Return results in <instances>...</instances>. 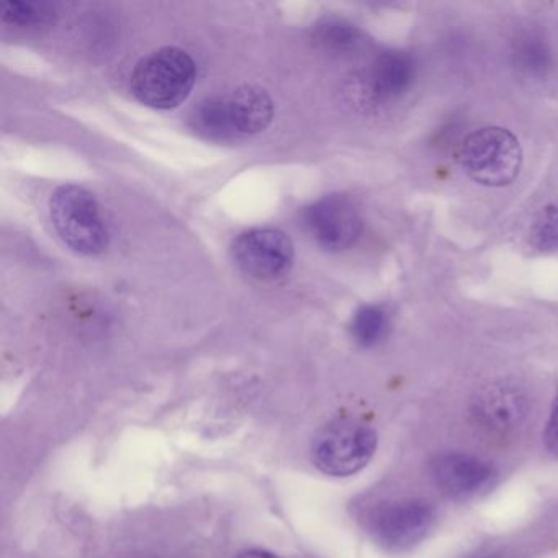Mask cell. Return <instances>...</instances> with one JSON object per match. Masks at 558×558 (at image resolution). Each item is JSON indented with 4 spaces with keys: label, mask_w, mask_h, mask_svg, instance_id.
Wrapping results in <instances>:
<instances>
[{
    "label": "cell",
    "mask_w": 558,
    "mask_h": 558,
    "mask_svg": "<svg viewBox=\"0 0 558 558\" xmlns=\"http://www.w3.org/2000/svg\"><path fill=\"white\" fill-rule=\"evenodd\" d=\"M274 102L266 90L241 86L225 96L208 97L192 116L195 130L208 138L256 135L272 122Z\"/></svg>",
    "instance_id": "obj_1"
},
{
    "label": "cell",
    "mask_w": 558,
    "mask_h": 558,
    "mask_svg": "<svg viewBox=\"0 0 558 558\" xmlns=\"http://www.w3.org/2000/svg\"><path fill=\"white\" fill-rule=\"evenodd\" d=\"M197 80L194 60L181 48L165 47L136 64L132 93L143 106L169 110L181 106Z\"/></svg>",
    "instance_id": "obj_2"
},
{
    "label": "cell",
    "mask_w": 558,
    "mask_h": 558,
    "mask_svg": "<svg viewBox=\"0 0 558 558\" xmlns=\"http://www.w3.org/2000/svg\"><path fill=\"white\" fill-rule=\"evenodd\" d=\"M459 161L465 174L476 184L506 187L521 172V143L509 130L485 126L463 140Z\"/></svg>",
    "instance_id": "obj_3"
},
{
    "label": "cell",
    "mask_w": 558,
    "mask_h": 558,
    "mask_svg": "<svg viewBox=\"0 0 558 558\" xmlns=\"http://www.w3.org/2000/svg\"><path fill=\"white\" fill-rule=\"evenodd\" d=\"M50 215L61 240L84 256H97L109 246V230L96 197L77 185H63L51 195Z\"/></svg>",
    "instance_id": "obj_4"
},
{
    "label": "cell",
    "mask_w": 558,
    "mask_h": 558,
    "mask_svg": "<svg viewBox=\"0 0 558 558\" xmlns=\"http://www.w3.org/2000/svg\"><path fill=\"white\" fill-rule=\"evenodd\" d=\"M375 429L359 421L328 424L313 442V462L326 475L349 476L361 472L377 450Z\"/></svg>",
    "instance_id": "obj_5"
},
{
    "label": "cell",
    "mask_w": 558,
    "mask_h": 558,
    "mask_svg": "<svg viewBox=\"0 0 558 558\" xmlns=\"http://www.w3.org/2000/svg\"><path fill=\"white\" fill-rule=\"evenodd\" d=\"M233 256L238 267L257 280L286 276L293 264V244L283 231L254 228L234 240Z\"/></svg>",
    "instance_id": "obj_6"
},
{
    "label": "cell",
    "mask_w": 558,
    "mask_h": 558,
    "mask_svg": "<svg viewBox=\"0 0 558 558\" xmlns=\"http://www.w3.org/2000/svg\"><path fill=\"white\" fill-rule=\"evenodd\" d=\"M436 509L424 499H401L381 506L371 518V531L385 547L407 548L426 537Z\"/></svg>",
    "instance_id": "obj_7"
},
{
    "label": "cell",
    "mask_w": 558,
    "mask_h": 558,
    "mask_svg": "<svg viewBox=\"0 0 558 558\" xmlns=\"http://www.w3.org/2000/svg\"><path fill=\"white\" fill-rule=\"evenodd\" d=\"M310 236L326 251H344L357 241L362 230L355 205L342 195H329L303 211Z\"/></svg>",
    "instance_id": "obj_8"
},
{
    "label": "cell",
    "mask_w": 558,
    "mask_h": 558,
    "mask_svg": "<svg viewBox=\"0 0 558 558\" xmlns=\"http://www.w3.org/2000/svg\"><path fill=\"white\" fill-rule=\"evenodd\" d=\"M429 470L437 488L456 499L472 498L488 489L495 480L493 466L470 453H440L434 457Z\"/></svg>",
    "instance_id": "obj_9"
},
{
    "label": "cell",
    "mask_w": 558,
    "mask_h": 558,
    "mask_svg": "<svg viewBox=\"0 0 558 558\" xmlns=\"http://www.w3.org/2000/svg\"><path fill=\"white\" fill-rule=\"evenodd\" d=\"M416 66L403 51L380 54L361 80V99L368 106L388 102L403 96L413 86Z\"/></svg>",
    "instance_id": "obj_10"
},
{
    "label": "cell",
    "mask_w": 558,
    "mask_h": 558,
    "mask_svg": "<svg viewBox=\"0 0 558 558\" xmlns=\"http://www.w3.org/2000/svg\"><path fill=\"white\" fill-rule=\"evenodd\" d=\"M512 66L527 77L542 80L554 68L550 45L541 35L524 32L518 35L511 47Z\"/></svg>",
    "instance_id": "obj_11"
},
{
    "label": "cell",
    "mask_w": 558,
    "mask_h": 558,
    "mask_svg": "<svg viewBox=\"0 0 558 558\" xmlns=\"http://www.w3.org/2000/svg\"><path fill=\"white\" fill-rule=\"evenodd\" d=\"M387 312L378 305H364L352 318V338L362 348H372V345L378 344L387 335Z\"/></svg>",
    "instance_id": "obj_12"
},
{
    "label": "cell",
    "mask_w": 558,
    "mask_h": 558,
    "mask_svg": "<svg viewBox=\"0 0 558 558\" xmlns=\"http://www.w3.org/2000/svg\"><path fill=\"white\" fill-rule=\"evenodd\" d=\"M315 40L326 50L344 53L357 47L361 34L344 21H326L316 27Z\"/></svg>",
    "instance_id": "obj_13"
},
{
    "label": "cell",
    "mask_w": 558,
    "mask_h": 558,
    "mask_svg": "<svg viewBox=\"0 0 558 558\" xmlns=\"http://www.w3.org/2000/svg\"><path fill=\"white\" fill-rule=\"evenodd\" d=\"M531 246L538 253H558V202H551L532 225Z\"/></svg>",
    "instance_id": "obj_14"
},
{
    "label": "cell",
    "mask_w": 558,
    "mask_h": 558,
    "mask_svg": "<svg viewBox=\"0 0 558 558\" xmlns=\"http://www.w3.org/2000/svg\"><path fill=\"white\" fill-rule=\"evenodd\" d=\"M2 19L12 25H44L53 19V9L48 4L5 2L2 5Z\"/></svg>",
    "instance_id": "obj_15"
},
{
    "label": "cell",
    "mask_w": 558,
    "mask_h": 558,
    "mask_svg": "<svg viewBox=\"0 0 558 558\" xmlns=\"http://www.w3.org/2000/svg\"><path fill=\"white\" fill-rule=\"evenodd\" d=\"M545 447L548 452L558 459V391L551 403L550 416H548L547 426L544 434Z\"/></svg>",
    "instance_id": "obj_16"
},
{
    "label": "cell",
    "mask_w": 558,
    "mask_h": 558,
    "mask_svg": "<svg viewBox=\"0 0 558 558\" xmlns=\"http://www.w3.org/2000/svg\"><path fill=\"white\" fill-rule=\"evenodd\" d=\"M236 558H277L276 555L269 554V551L263 550H247L243 554L238 555Z\"/></svg>",
    "instance_id": "obj_17"
},
{
    "label": "cell",
    "mask_w": 558,
    "mask_h": 558,
    "mask_svg": "<svg viewBox=\"0 0 558 558\" xmlns=\"http://www.w3.org/2000/svg\"><path fill=\"white\" fill-rule=\"evenodd\" d=\"M470 558H501V557H498V555H475V557H470Z\"/></svg>",
    "instance_id": "obj_18"
}]
</instances>
